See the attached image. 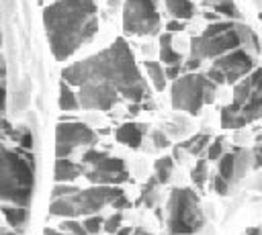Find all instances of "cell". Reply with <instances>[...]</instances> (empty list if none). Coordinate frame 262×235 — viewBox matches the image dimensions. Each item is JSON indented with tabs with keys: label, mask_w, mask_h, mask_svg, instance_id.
I'll use <instances>...</instances> for the list:
<instances>
[{
	"label": "cell",
	"mask_w": 262,
	"mask_h": 235,
	"mask_svg": "<svg viewBox=\"0 0 262 235\" xmlns=\"http://www.w3.org/2000/svg\"><path fill=\"white\" fill-rule=\"evenodd\" d=\"M84 176H86L92 184H104V186H115V184L127 182V178H129L127 170L117 172V174H113V172H100V170H90V172H86Z\"/></svg>",
	"instance_id": "obj_14"
},
{
	"label": "cell",
	"mask_w": 262,
	"mask_h": 235,
	"mask_svg": "<svg viewBox=\"0 0 262 235\" xmlns=\"http://www.w3.org/2000/svg\"><path fill=\"white\" fill-rule=\"evenodd\" d=\"M20 143H23L25 149H31V147H33V137H31L29 131H25V133L20 135Z\"/></svg>",
	"instance_id": "obj_36"
},
{
	"label": "cell",
	"mask_w": 262,
	"mask_h": 235,
	"mask_svg": "<svg viewBox=\"0 0 262 235\" xmlns=\"http://www.w3.org/2000/svg\"><path fill=\"white\" fill-rule=\"evenodd\" d=\"M84 163H90L94 170H100V172H123L125 170V161L121 157H113L108 153H102V151H96V149H90L84 153L82 157Z\"/></svg>",
	"instance_id": "obj_11"
},
{
	"label": "cell",
	"mask_w": 262,
	"mask_h": 235,
	"mask_svg": "<svg viewBox=\"0 0 262 235\" xmlns=\"http://www.w3.org/2000/svg\"><path fill=\"white\" fill-rule=\"evenodd\" d=\"M166 8L176 20H188L194 14L192 0H166Z\"/></svg>",
	"instance_id": "obj_15"
},
{
	"label": "cell",
	"mask_w": 262,
	"mask_h": 235,
	"mask_svg": "<svg viewBox=\"0 0 262 235\" xmlns=\"http://www.w3.org/2000/svg\"><path fill=\"white\" fill-rule=\"evenodd\" d=\"M172 170H174V159H172V157H168V155H164V157L156 159V163H154L156 180H158L160 184H164V182H168V180H170Z\"/></svg>",
	"instance_id": "obj_18"
},
{
	"label": "cell",
	"mask_w": 262,
	"mask_h": 235,
	"mask_svg": "<svg viewBox=\"0 0 262 235\" xmlns=\"http://www.w3.org/2000/svg\"><path fill=\"white\" fill-rule=\"evenodd\" d=\"M235 174V153H221L219 155V176L229 182V178Z\"/></svg>",
	"instance_id": "obj_22"
},
{
	"label": "cell",
	"mask_w": 262,
	"mask_h": 235,
	"mask_svg": "<svg viewBox=\"0 0 262 235\" xmlns=\"http://www.w3.org/2000/svg\"><path fill=\"white\" fill-rule=\"evenodd\" d=\"M141 127H143V125L125 123V125H121V127L117 129L115 137H117L119 143H125V145L133 147V149H137V147L141 145V139H143V129H141Z\"/></svg>",
	"instance_id": "obj_12"
},
{
	"label": "cell",
	"mask_w": 262,
	"mask_h": 235,
	"mask_svg": "<svg viewBox=\"0 0 262 235\" xmlns=\"http://www.w3.org/2000/svg\"><path fill=\"white\" fill-rule=\"evenodd\" d=\"M35 163L25 151H12L0 145V198L27 206L31 202L35 184Z\"/></svg>",
	"instance_id": "obj_3"
},
{
	"label": "cell",
	"mask_w": 262,
	"mask_h": 235,
	"mask_svg": "<svg viewBox=\"0 0 262 235\" xmlns=\"http://www.w3.org/2000/svg\"><path fill=\"white\" fill-rule=\"evenodd\" d=\"M0 131H2V119H0Z\"/></svg>",
	"instance_id": "obj_43"
},
{
	"label": "cell",
	"mask_w": 262,
	"mask_h": 235,
	"mask_svg": "<svg viewBox=\"0 0 262 235\" xmlns=\"http://www.w3.org/2000/svg\"><path fill=\"white\" fill-rule=\"evenodd\" d=\"M213 190H215L217 194L225 196V194L229 192V182H227L225 178H221V176H215V178H213Z\"/></svg>",
	"instance_id": "obj_30"
},
{
	"label": "cell",
	"mask_w": 262,
	"mask_h": 235,
	"mask_svg": "<svg viewBox=\"0 0 262 235\" xmlns=\"http://www.w3.org/2000/svg\"><path fill=\"white\" fill-rule=\"evenodd\" d=\"M6 108V90L0 88V112Z\"/></svg>",
	"instance_id": "obj_38"
},
{
	"label": "cell",
	"mask_w": 262,
	"mask_h": 235,
	"mask_svg": "<svg viewBox=\"0 0 262 235\" xmlns=\"http://www.w3.org/2000/svg\"><path fill=\"white\" fill-rule=\"evenodd\" d=\"M151 137H154V141H156V147H168V145H170L168 137H166L162 131H154Z\"/></svg>",
	"instance_id": "obj_33"
},
{
	"label": "cell",
	"mask_w": 262,
	"mask_h": 235,
	"mask_svg": "<svg viewBox=\"0 0 262 235\" xmlns=\"http://www.w3.org/2000/svg\"><path fill=\"white\" fill-rule=\"evenodd\" d=\"M115 233L117 235H131V227H119Z\"/></svg>",
	"instance_id": "obj_39"
},
{
	"label": "cell",
	"mask_w": 262,
	"mask_h": 235,
	"mask_svg": "<svg viewBox=\"0 0 262 235\" xmlns=\"http://www.w3.org/2000/svg\"><path fill=\"white\" fill-rule=\"evenodd\" d=\"M96 133L84 123H59L55 129V153L57 157H68L78 145H92Z\"/></svg>",
	"instance_id": "obj_10"
},
{
	"label": "cell",
	"mask_w": 262,
	"mask_h": 235,
	"mask_svg": "<svg viewBox=\"0 0 262 235\" xmlns=\"http://www.w3.org/2000/svg\"><path fill=\"white\" fill-rule=\"evenodd\" d=\"M242 45L237 25L231 20L209 25L203 35L190 39V57L194 59H215Z\"/></svg>",
	"instance_id": "obj_7"
},
{
	"label": "cell",
	"mask_w": 262,
	"mask_h": 235,
	"mask_svg": "<svg viewBox=\"0 0 262 235\" xmlns=\"http://www.w3.org/2000/svg\"><path fill=\"white\" fill-rule=\"evenodd\" d=\"M43 235H68L66 231H55V229H45Z\"/></svg>",
	"instance_id": "obj_40"
},
{
	"label": "cell",
	"mask_w": 262,
	"mask_h": 235,
	"mask_svg": "<svg viewBox=\"0 0 262 235\" xmlns=\"http://www.w3.org/2000/svg\"><path fill=\"white\" fill-rule=\"evenodd\" d=\"M61 231H66L68 235H88V231L84 229V225L78 223V221H63L61 223Z\"/></svg>",
	"instance_id": "obj_26"
},
{
	"label": "cell",
	"mask_w": 262,
	"mask_h": 235,
	"mask_svg": "<svg viewBox=\"0 0 262 235\" xmlns=\"http://www.w3.org/2000/svg\"><path fill=\"white\" fill-rule=\"evenodd\" d=\"M84 229L88 231V235H94V233H98V231L102 229V217H98V215H94V217H88V219L84 221Z\"/></svg>",
	"instance_id": "obj_28"
},
{
	"label": "cell",
	"mask_w": 262,
	"mask_h": 235,
	"mask_svg": "<svg viewBox=\"0 0 262 235\" xmlns=\"http://www.w3.org/2000/svg\"><path fill=\"white\" fill-rule=\"evenodd\" d=\"M221 153H223V137H217V139L209 145V153H207V157L215 161V159H219Z\"/></svg>",
	"instance_id": "obj_29"
},
{
	"label": "cell",
	"mask_w": 262,
	"mask_h": 235,
	"mask_svg": "<svg viewBox=\"0 0 262 235\" xmlns=\"http://www.w3.org/2000/svg\"><path fill=\"white\" fill-rule=\"evenodd\" d=\"M63 82L78 86V104L92 110H108L117 96L131 102H141L149 96L147 84L135 63L133 51L123 37L115 39L106 49L68 65L61 72Z\"/></svg>",
	"instance_id": "obj_1"
},
{
	"label": "cell",
	"mask_w": 262,
	"mask_h": 235,
	"mask_svg": "<svg viewBox=\"0 0 262 235\" xmlns=\"http://www.w3.org/2000/svg\"><path fill=\"white\" fill-rule=\"evenodd\" d=\"M121 223H123V215H121V213H115L113 217H108L106 221H102V229H104L106 233H115V231L121 227Z\"/></svg>",
	"instance_id": "obj_27"
},
{
	"label": "cell",
	"mask_w": 262,
	"mask_h": 235,
	"mask_svg": "<svg viewBox=\"0 0 262 235\" xmlns=\"http://www.w3.org/2000/svg\"><path fill=\"white\" fill-rule=\"evenodd\" d=\"M74 190H78V188H76V186H61V184H57V186L53 188V192H51V198H59V196L72 194Z\"/></svg>",
	"instance_id": "obj_32"
},
{
	"label": "cell",
	"mask_w": 262,
	"mask_h": 235,
	"mask_svg": "<svg viewBox=\"0 0 262 235\" xmlns=\"http://www.w3.org/2000/svg\"><path fill=\"white\" fill-rule=\"evenodd\" d=\"M213 2H221V0H213Z\"/></svg>",
	"instance_id": "obj_44"
},
{
	"label": "cell",
	"mask_w": 262,
	"mask_h": 235,
	"mask_svg": "<svg viewBox=\"0 0 262 235\" xmlns=\"http://www.w3.org/2000/svg\"><path fill=\"white\" fill-rule=\"evenodd\" d=\"M170 235H184V233H170Z\"/></svg>",
	"instance_id": "obj_42"
},
{
	"label": "cell",
	"mask_w": 262,
	"mask_h": 235,
	"mask_svg": "<svg viewBox=\"0 0 262 235\" xmlns=\"http://www.w3.org/2000/svg\"><path fill=\"white\" fill-rule=\"evenodd\" d=\"M211 139H209V135H205V133H201V135H194L192 139H188V141H184V143H180V147H184L188 153H192V155H199L203 149H205V145L209 143Z\"/></svg>",
	"instance_id": "obj_23"
},
{
	"label": "cell",
	"mask_w": 262,
	"mask_h": 235,
	"mask_svg": "<svg viewBox=\"0 0 262 235\" xmlns=\"http://www.w3.org/2000/svg\"><path fill=\"white\" fill-rule=\"evenodd\" d=\"M180 72H182V63H172V65H166L164 76H166V80H168V78H170V80H174V78H178V76H180Z\"/></svg>",
	"instance_id": "obj_31"
},
{
	"label": "cell",
	"mask_w": 262,
	"mask_h": 235,
	"mask_svg": "<svg viewBox=\"0 0 262 235\" xmlns=\"http://www.w3.org/2000/svg\"><path fill=\"white\" fill-rule=\"evenodd\" d=\"M156 202H158V180L149 178L141 190V204H145L147 208H154Z\"/></svg>",
	"instance_id": "obj_21"
},
{
	"label": "cell",
	"mask_w": 262,
	"mask_h": 235,
	"mask_svg": "<svg viewBox=\"0 0 262 235\" xmlns=\"http://www.w3.org/2000/svg\"><path fill=\"white\" fill-rule=\"evenodd\" d=\"M2 215L6 217L8 225L20 227L27 221V208L25 206H2Z\"/></svg>",
	"instance_id": "obj_20"
},
{
	"label": "cell",
	"mask_w": 262,
	"mask_h": 235,
	"mask_svg": "<svg viewBox=\"0 0 262 235\" xmlns=\"http://www.w3.org/2000/svg\"><path fill=\"white\" fill-rule=\"evenodd\" d=\"M256 61H254V55L248 53L246 49L242 47H235L219 57H215L207 78L213 82V84H235L239 78L248 76L252 69H254Z\"/></svg>",
	"instance_id": "obj_8"
},
{
	"label": "cell",
	"mask_w": 262,
	"mask_h": 235,
	"mask_svg": "<svg viewBox=\"0 0 262 235\" xmlns=\"http://www.w3.org/2000/svg\"><path fill=\"white\" fill-rule=\"evenodd\" d=\"M121 188L117 186H104L96 184L88 190H74L72 194L53 198L49 204V215L53 217H78V215H92L98 213L104 204H111L113 198H117Z\"/></svg>",
	"instance_id": "obj_4"
},
{
	"label": "cell",
	"mask_w": 262,
	"mask_h": 235,
	"mask_svg": "<svg viewBox=\"0 0 262 235\" xmlns=\"http://www.w3.org/2000/svg\"><path fill=\"white\" fill-rule=\"evenodd\" d=\"M246 235H260V227H250L246 231Z\"/></svg>",
	"instance_id": "obj_41"
},
{
	"label": "cell",
	"mask_w": 262,
	"mask_h": 235,
	"mask_svg": "<svg viewBox=\"0 0 262 235\" xmlns=\"http://www.w3.org/2000/svg\"><path fill=\"white\" fill-rule=\"evenodd\" d=\"M199 65H201V59L190 57V59H188V63H186V65H182V69H196Z\"/></svg>",
	"instance_id": "obj_37"
},
{
	"label": "cell",
	"mask_w": 262,
	"mask_h": 235,
	"mask_svg": "<svg viewBox=\"0 0 262 235\" xmlns=\"http://www.w3.org/2000/svg\"><path fill=\"white\" fill-rule=\"evenodd\" d=\"M111 204H113V208H125V206H131V204H129V200L125 198V194H119L117 198H113V200H111Z\"/></svg>",
	"instance_id": "obj_34"
},
{
	"label": "cell",
	"mask_w": 262,
	"mask_h": 235,
	"mask_svg": "<svg viewBox=\"0 0 262 235\" xmlns=\"http://www.w3.org/2000/svg\"><path fill=\"white\" fill-rule=\"evenodd\" d=\"M82 174H84L82 166H78V163H74L66 157H57V161H55V182H70V180H74Z\"/></svg>",
	"instance_id": "obj_13"
},
{
	"label": "cell",
	"mask_w": 262,
	"mask_h": 235,
	"mask_svg": "<svg viewBox=\"0 0 262 235\" xmlns=\"http://www.w3.org/2000/svg\"><path fill=\"white\" fill-rule=\"evenodd\" d=\"M190 178L196 184V188H203L205 186V180H207V161L205 159H199L196 161V166L190 172Z\"/></svg>",
	"instance_id": "obj_24"
},
{
	"label": "cell",
	"mask_w": 262,
	"mask_h": 235,
	"mask_svg": "<svg viewBox=\"0 0 262 235\" xmlns=\"http://www.w3.org/2000/svg\"><path fill=\"white\" fill-rule=\"evenodd\" d=\"M145 72H147V78L151 80L154 88L158 92H162L166 88V76H164V67L158 63V61H145Z\"/></svg>",
	"instance_id": "obj_17"
},
{
	"label": "cell",
	"mask_w": 262,
	"mask_h": 235,
	"mask_svg": "<svg viewBox=\"0 0 262 235\" xmlns=\"http://www.w3.org/2000/svg\"><path fill=\"white\" fill-rule=\"evenodd\" d=\"M160 59L164 61V65H172V63L182 61L180 53L172 47V33H164L160 37Z\"/></svg>",
	"instance_id": "obj_16"
},
{
	"label": "cell",
	"mask_w": 262,
	"mask_h": 235,
	"mask_svg": "<svg viewBox=\"0 0 262 235\" xmlns=\"http://www.w3.org/2000/svg\"><path fill=\"white\" fill-rule=\"evenodd\" d=\"M123 31L129 35H156L160 31L156 0H125Z\"/></svg>",
	"instance_id": "obj_9"
},
{
	"label": "cell",
	"mask_w": 262,
	"mask_h": 235,
	"mask_svg": "<svg viewBox=\"0 0 262 235\" xmlns=\"http://www.w3.org/2000/svg\"><path fill=\"white\" fill-rule=\"evenodd\" d=\"M215 88L217 84H213L203 74H186V76L174 78L172 106L176 110H184L196 116L205 104H211L215 100Z\"/></svg>",
	"instance_id": "obj_5"
},
{
	"label": "cell",
	"mask_w": 262,
	"mask_h": 235,
	"mask_svg": "<svg viewBox=\"0 0 262 235\" xmlns=\"http://www.w3.org/2000/svg\"><path fill=\"white\" fill-rule=\"evenodd\" d=\"M166 29H168V33H174V31H182V29H184V22L174 18V20H170V22L166 25Z\"/></svg>",
	"instance_id": "obj_35"
},
{
	"label": "cell",
	"mask_w": 262,
	"mask_h": 235,
	"mask_svg": "<svg viewBox=\"0 0 262 235\" xmlns=\"http://www.w3.org/2000/svg\"><path fill=\"white\" fill-rule=\"evenodd\" d=\"M43 27L57 61L72 57L98 31L94 0H55L43 10Z\"/></svg>",
	"instance_id": "obj_2"
},
{
	"label": "cell",
	"mask_w": 262,
	"mask_h": 235,
	"mask_svg": "<svg viewBox=\"0 0 262 235\" xmlns=\"http://www.w3.org/2000/svg\"><path fill=\"white\" fill-rule=\"evenodd\" d=\"M80 104H78V98H76V94L70 90V86L61 80V84H59V108L61 110H76Z\"/></svg>",
	"instance_id": "obj_19"
},
{
	"label": "cell",
	"mask_w": 262,
	"mask_h": 235,
	"mask_svg": "<svg viewBox=\"0 0 262 235\" xmlns=\"http://www.w3.org/2000/svg\"><path fill=\"white\" fill-rule=\"evenodd\" d=\"M205 225V215L196 192L190 188H174L168 196V229L170 233L190 235Z\"/></svg>",
	"instance_id": "obj_6"
},
{
	"label": "cell",
	"mask_w": 262,
	"mask_h": 235,
	"mask_svg": "<svg viewBox=\"0 0 262 235\" xmlns=\"http://www.w3.org/2000/svg\"><path fill=\"white\" fill-rule=\"evenodd\" d=\"M215 10H217L219 14L229 16V18H237V16H239V12H237V8H235V4H233L231 0H221V2H215Z\"/></svg>",
	"instance_id": "obj_25"
}]
</instances>
